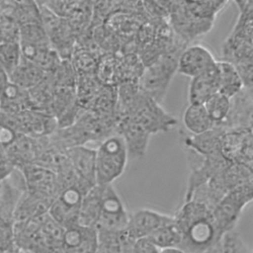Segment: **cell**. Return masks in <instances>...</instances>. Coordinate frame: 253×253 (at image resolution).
<instances>
[{"label":"cell","instance_id":"cell-24","mask_svg":"<svg viewBox=\"0 0 253 253\" xmlns=\"http://www.w3.org/2000/svg\"><path fill=\"white\" fill-rule=\"evenodd\" d=\"M216 69L218 75V92L232 99L244 88L239 73L233 64L224 60L216 61Z\"/></svg>","mask_w":253,"mask_h":253},{"label":"cell","instance_id":"cell-16","mask_svg":"<svg viewBox=\"0 0 253 253\" xmlns=\"http://www.w3.org/2000/svg\"><path fill=\"white\" fill-rule=\"evenodd\" d=\"M5 154L15 169L35 163L39 154V140L17 133L13 140L4 147Z\"/></svg>","mask_w":253,"mask_h":253},{"label":"cell","instance_id":"cell-3","mask_svg":"<svg viewBox=\"0 0 253 253\" xmlns=\"http://www.w3.org/2000/svg\"><path fill=\"white\" fill-rule=\"evenodd\" d=\"M184 48L177 47L166 52L144 67L138 80L142 93L160 104L166 95L172 77L177 72L178 57Z\"/></svg>","mask_w":253,"mask_h":253},{"label":"cell","instance_id":"cell-23","mask_svg":"<svg viewBox=\"0 0 253 253\" xmlns=\"http://www.w3.org/2000/svg\"><path fill=\"white\" fill-rule=\"evenodd\" d=\"M182 122L186 131L192 135L202 134L213 127V123L201 104H189L183 113Z\"/></svg>","mask_w":253,"mask_h":253},{"label":"cell","instance_id":"cell-4","mask_svg":"<svg viewBox=\"0 0 253 253\" xmlns=\"http://www.w3.org/2000/svg\"><path fill=\"white\" fill-rule=\"evenodd\" d=\"M126 118L155 134L172 129L177 125L175 117L164 111L160 104L139 91L133 102L120 118Z\"/></svg>","mask_w":253,"mask_h":253},{"label":"cell","instance_id":"cell-32","mask_svg":"<svg viewBox=\"0 0 253 253\" xmlns=\"http://www.w3.org/2000/svg\"><path fill=\"white\" fill-rule=\"evenodd\" d=\"M10 83V78L5 70V68L0 64V94L4 91V89L8 86Z\"/></svg>","mask_w":253,"mask_h":253},{"label":"cell","instance_id":"cell-5","mask_svg":"<svg viewBox=\"0 0 253 253\" xmlns=\"http://www.w3.org/2000/svg\"><path fill=\"white\" fill-rule=\"evenodd\" d=\"M252 198L253 183H248L229 191L216 204L211 211L214 222L222 235L234 230L243 209L252 201Z\"/></svg>","mask_w":253,"mask_h":253},{"label":"cell","instance_id":"cell-28","mask_svg":"<svg viewBox=\"0 0 253 253\" xmlns=\"http://www.w3.org/2000/svg\"><path fill=\"white\" fill-rule=\"evenodd\" d=\"M227 4L226 1H184L189 13L199 19L213 21L217 13Z\"/></svg>","mask_w":253,"mask_h":253},{"label":"cell","instance_id":"cell-2","mask_svg":"<svg viewBox=\"0 0 253 253\" xmlns=\"http://www.w3.org/2000/svg\"><path fill=\"white\" fill-rule=\"evenodd\" d=\"M128 155L124 139L119 133L111 134L95 149V176L97 185H111L122 176Z\"/></svg>","mask_w":253,"mask_h":253},{"label":"cell","instance_id":"cell-27","mask_svg":"<svg viewBox=\"0 0 253 253\" xmlns=\"http://www.w3.org/2000/svg\"><path fill=\"white\" fill-rule=\"evenodd\" d=\"M204 107L213 123V126H219L228 117L231 107V99L217 92L205 102Z\"/></svg>","mask_w":253,"mask_h":253},{"label":"cell","instance_id":"cell-33","mask_svg":"<svg viewBox=\"0 0 253 253\" xmlns=\"http://www.w3.org/2000/svg\"><path fill=\"white\" fill-rule=\"evenodd\" d=\"M158 253H184V251H182L180 248H166L159 250Z\"/></svg>","mask_w":253,"mask_h":253},{"label":"cell","instance_id":"cell-1","mask_svg":"<svg viewBox=\"0 0 253 253\" xmlns=\"http://www.w3.org/2000/svg\"><path fill=\"white\" fill-rule=\"evenodd\" d=\"M173 222L181 233L179 248L184 253H204L222 236L211 210L193 200L184 202L173 215Z\"/></svg>","mask_w":253,"mask_h":253},{"label":"cell","instance_id":"cell-22","mask_svg":"<svg viewBox=\"0 0 253 253\" xmlns=\"http://www.w3.org/2000/svg\"><path fill=\"white\" fill-rule=\"evenodd\" d=\"M102 192L103 186L96 184L83 196L78 215V224L95 228L100 213Z\"/></svg>","mask_w":253,"mask_h":253},{"label":"cell","instance_id":"cell-35","mask_svg":"<svg viewBox=\"0 0 253 253\" xmlns=\"http://www.w3.org/2000/svg\"><path fill=\"white\" fill-rule=\"evenodd\" d=\"M49 253H63V251H62V248H58V249L51 250Z\"/></svg>","mask_w":253,"mask_h":253},{"label":"cell","instance_id":"cell-18","mask_svg":"<svg viewBox=\"0 0 253 253\" xmlns=\"http://www.w3.org/2000/svg\"><path fill=\"white\" fill-rule=\"evenodd\" d=\"M223 129L213 126L211 129L198 135L184 133L183 143L188 150H191L200 156H219L220 153V135Z\"/></svg>","mask_w":253,"mask_h":253},{"label":"cell","instance_id":"cell-26","mask_svg":"<svg viewBox=\"0 0 253 253\" xmlns=\"http://www.w3.org/2000/svg\"><path fill=\"white\" fill-rule=\"evenodd\" d=\"M157 249L179 248L181 244V233L174 222L165 224L154 230L146 237Z\"/></svg>","mask_w":253,"mask_h":253},{"label":"cell","instance_id":"cell-6","mask_svg":"<svg viewBox=\"0 0 253 253\" xmlns=\"http://www.w3.org/2000/svg\"><path fill=\"white\" fill-rule=\"evenodd\" d=\"M128 213L113 185H104L100 213L95 225L97 232L125 230L128 221Z\"/></svg>","mask_w":253,"mask_h":253},{"label":"cell","instance_id":"cell-15","mask_svg":"<svg viewBox=\"0 0 253 253\" xmlns=\"http://www.w3.org/2000/svg\"><path fill=\"white\" fill-rule=\"evenodd\" d=\"M117 133H119L125 141L128 158L139 159L144 156L147 150L150 133L142 126L126 118H122L118 123Z\"/></svg>","mask_w":253,"mask_h":253},{"label":"cell","instance_id":"cell-25","mask_svg":"<svg viewBox=\"0 0 253 253\" xmlns=\"http://www.w3.org/2000/svg\"><path fill=\"white\" fill-rule=\"evenodd\" d=\"M46 73L36 64L24 59L22 57L20 63L9 76L10 82L25 89L30 90L38 85Z\"/></svg>","mask_w":253,"mask_h":253},{"label":"cell","instance_id":"cell-19","mask_svg":"<svg viewBox=\"0 0 253 253\" xmlns=\"http://www.w3.org/2000/svg\"><path fill=\"white\" fill-rule=\"evenodd\" d=\"M53 200L26 190L15 208L13 213L14 222L27 221L47 213Z\"/></svg>","mask_w":253,"mask_h":253},{"label":"cell","instance_id":"cell-30","mask_svg":"<svg viewBox=\"0 0 253 253\" xmlns=\"http://www.w3.org/2000/svg\"><path fill=\"white\" fill-rule=\"evenodd\" d=\"M220 253H252V250L243 241L242 237L235 231L225 232L219 240Z\"/></svg>","mask_w":253,"mask_h":253},{"label":"cell","instance_id":"cell-20","mask_svg":"<svg viewBox=\"0 0 253 253\" xmlns=\"http://www.w3.org/2000/svg\"><path fill=\"white\" fill-rule=\"evenodd\" d=\"M218 92V75L216 64L201 75L191 79L188 91L189 104H201Z\"/></svg>","mask_w":253,"mask_h":253},{"label":"cell","instance_id":"cell-10","mask_svg":"<svg viewBox=\"0 0 253 253\" xmlns=\"http://www.w3.org/2000/svg\"><path fill=\"white\" fill-rule=\"evenodd\" d=\"M26 190L50 199H54L60 192L56 174L42 165L32 163L20 169Z\"/></svg>","mask_w":253,"mask_h":253},{"label":"cell","instance_id":"cell-13","mask_svg":"<svg viewBox=\"0 0 253 253\" xmlns=\"http://www.w3.org/2000/svg\"><path fill=\"white\" fill-rule=\"evenodd\" d=\"M63 253H96L98 233L95 228L75 224L64 229L62 238Z\"/></svg>","mask_w":253,"mask_h":253},{"label":"cell","instance_id":"cell-34","mask_svg":"<svg viewBox=\"0 0 253 253\" xmlns=\"http://www.w3.org/2000/svg\"><path fill=\"white\" fill-rule=\"evenodd\" d=\"M8 253H27V252H25V251H23V250L19 249L18 247H16V246L14 245V246H13V248H12Z\"/></svg>","mask_w":253,"mask_h":253},{"label":"cell","instance_id":"cell-21","mask_svg":"<svg viewBox=\"0 0 253 253\" xmlns=\"http://www.w3.org/2000/svg\"><path fill=\"white\" fill-rule=\"evenodd\" d=\"M32 109L28 90H25L12 82L0 94V112L15 115Z\"/></svg>","mask_w":253,"mask_h":253},{"label":"cell","instance_id":"cell-14","mask_svg":"<svg viewBox=\"0 0 253 253\" xmlns=\"http://www.w3.org/2000/svg\"><path fill=\"white\" fill-rule=\"evenodd\" d=\"M218 127L226 129H252V89L243 88L231 99L226 121Z\"/></svg>","mask_w":253,"mask_h":253},{"label":"cell","instance_id":"cell-7","mask_svg":"<svg viewBox=\"0 0 253 253\" xmlns=\"http://www.w3.org/2000/svg\"><path fill=\"white\" fill-rule=\"evenodd\" d=\"M252 129H226L220 135V153L227 163L252 168Z\"/></svg>","mask_w":253,"mask_h":253},{"label":"cell","instance_id":"cell-11","mask_svg":"<svg viewBox=\"0 0 253 253\" xmlns=\"http://www.w3.org/2000/svg\"><path fill=\"white\" fill-rule=\"evenodd\" d=\"M211 52L202 44L187 45L177 61V72L190 79L201 75L216 64Z\"/></svg>","mask_w":253,"mask_h":253},{"label":"cell","instance_id":"cell-9","mask_svg":"<svg viewBox=\"0 0 253 253\" xmlns=\"http://www.w3.org/2000/svg\"><path fill=\"white\" fill-rule=\"evenodd\" d=\"M84 194L76 187L61 190L52 201L47 214L63 228L78 224V215Z\"/></svg>","mask_w":253,"mask_h":253},{"label":"cell","instance_id":"cell-17","mask_svg":"<svg viewBox=\"0 0 253 253\" xmlns=\"http://www.w3.org/2000/svg\"><path fill=\"white\" fill-rule=\"evenodd\" d=\"M65 154L77 176L90 187L95 186V149L78 145L66 149Z\"/></svg>","mask_w":253,"mask_h":253},{"label":"cell","instance_id":"cell-8","mask_svg":"<svg viewBox=\"0 0 253 253\" xmlns=\"http://www.w3.org/2000/svg\"><path fill=\"white\" fill-rule=\"evenodd\" d=\"M42 3L52 13L66 20L73 29L77 39L89 31L93 15V2L46 1Z\"/></svg>","mask_w":253,"mask_h":253},{"label":"cell","instance_id":"cell-29","mask_svg":"<svg viewBox=\"0 0 253 253\" xmlns=\"http://www.w3.org/2000/svg\"><path fill=\"white\" fill-rule=\"evenodd\" d=\"M21 59L22 54L18 42H0V64L5 68L9 76L18 66Z\"/></svg>","mask_w":253,"mask_h":253},{"label":"cell","instance_id":"cell-31","mask_svg":"<svg viewBox=\"0 0 253 253\" xmlns=\"http://www.w3.org/2000/svg\"><path fill=\"white\" fill-rule=\"evenodd\" d=\"M14 169L15 168L11 165L5 154L4 147L0 144V181L8 177Z\"/></svg>","mask_w":253,"mask_h":253},{"label":"cell","instance_id":"cell-12","mask_svg":"<svg viewBox=\"0 0 253 253\" xmlns=\"http://www.w3.org/2000/svg\"><path fill=\"white\" fill-rule=\"evenodd\" d=\"M173 222V215L164 214L153 210L139 209L128 213L126 231L134 239L146 238L157 228Z\"/></svg>","mask_w":253,"mask_h":253}]
</instances>
